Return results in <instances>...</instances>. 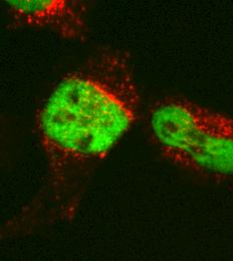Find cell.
Here are the masks:
<instances>
[{"mask_svg":"<svg viewBox=\"0 0 233 261\" xmlns=\"http://www.w3.org/2000/svg\"><path fill=\"white\" fill-rule=\"evenodd\" d=\"M140 106L130 53L101 45L67 72L39 108L35 130L62 216L73 213L95 168L137 123Z\"/></svg>","mask_w":233,"mask_h":261,"instance_id":"obj_1","label":"cell"},{"mask_svg":"<svg viewBox=\"0 0 233 261\" xmlns=\"http://www.w3.org/2000/svg\"><path fill=\"white\" fill-rule=\"evenodd\" d=\"M150 137L169 163L200 178L233 179V118L191 99L164 97L148 112Z\"/></svg>","mask_w":233,"mask_h":261,"instance_id":"obj_2","label":"cell"},{"mask_svg":"<svg viewBox=\"0 0 233 261\" xmlns=\"http://www.w3.org/2000/svg\"><path fill=\"white\" fill-rule=\"evenodd\" d=\"M13 29L47 30L73 41L89 39L88 2L81 0H6Z\"/></svg>","mask_w":233,"mask_h":261,"instance_id":"obj_3","label":"cell"}]
</instances>
